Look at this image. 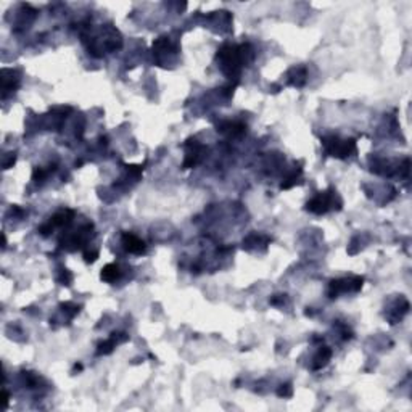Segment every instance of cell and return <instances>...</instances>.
Listing matches in <instances>:
<instances>
[{"instance_id":"6da1fadb","label":"cell","mask_w":412,"mask_h":412,"mask_svg":"<svg viewBox=\"0 0 412 412\" xmlns=\"http://www.w3.org/2000/svg\"><path fill=\"white\" fill-rule=\"evenodd\" d=\"M216 60L219 62L221 69L230 79H237L240 76V71L247 63L253 60V48L248 44L244 45H232L226 44L217 50Z\"/></svg>"},{"instance_id":"7a4b0ae2","label":"cell","mask_w":412,"mask_h":412,"mask_svg":"<svg viewBox=\"0 0 412 412\" xmlns=\"http://www.w3.org/2000/svg\"><path fill=\"white\" fill-rule=\"evenodd\" d=\"M342 198L338 197V193L335 189H329L325 192H319L316 197L308 201L306 210L314 213V214H325L330 210H340L342 208Z\"/></svg>"},{"instance_id":"3957f363","label":"cell","mask_w":412,"mask_h":412,"mask_svg":"<svg viewBox=\"0 0 412 412\" xmlns=\"http://www.w3.org/2000/svg\"><path fill=\"white\" fill-rule=\"evenodd\" d=\"M322 145L327 155L335 156V158H346L351 153L356 152V142L354 139H340V137H324Z\"/></svg>"},{"instance_id":"277c9868","label":"cell","mask_w":412,"mask_h":412,"mask_svg":"<svg viewBox=\"0 0 412 412\" xmlns=\"http://www.w3.org/2000/svg\"><path fill=\"white\" fill-rule=\"evenodd\" d=\"M362 282H364V278H362V277L336 278V280H332V282H330L329 296H330V298H336L340 293H346V292H359V290L362 288Z\"/></svg>"},{"instance_id":"5b68a950","label":"cell","mask_w":412,"mask_h":412,"mask_svg":"<svg viewBox=\"0 0 412 412\" xmlns=\"http://www.w3.org/2000/svg\"><path fill=\"white\" fill-rule=\"evenodd\" d=\"M184 148H185V160H184V164H182L184 169L195 167L203 160V155H204V150H206L204 145H201L197 139H189L184 143Z\"/></svg>"},{"instance_id":"8992f818","label":"cell","mask_w":412,"mask_h":412,"mask_svg":"<svg viewBox=\"0 0 412 412\" xmlns=\"http://www.w3.org/2000/svg\"><path fill=\"white\" fill-rule=\"evenodd\" d=\"M72 216H74V213H72L71 210H62V211H58L57 214H53V216L50 217V221H48L47 224H44V226L39 229V232H41L42 235H48L55 227H65V226H68V224L72 221Z\"/></svg>"},{"instance_id":"52a82bcc","label":"cell","mask_w":412,"mask_h":412,"mask_svg":"<svg viewBox=\"0 0 412 412\" xmlns=\"http://www.w3.org/2000/svg\"><path fill=\"white\" fill-rule=\"evenodd\" d=\"M123 247L127 253H132V254H143L145 253V244L143 240H140L137 235L134 234H123Z\"/></svg>"},{"instance_id":"ba28073f","label":"cell","mask_w":412,"mask_h":412,"mask_svg":"<svg viewBox=\"0 0 412 412\" xmlns=\"http://www.w3.org/2000/svg\"><path fill=\"white\" fill-rule=\"evenodd\" d=\"M121 275H123V271H121L119 264H116V263L106 264L105 268L102 269V274H100L102 280H105V282H108V284L116 282L118 278H121Z\"/></svg>"},{"instance_id":"9c48e42d","label":"cell","mask_w":412,"mask_h":412,"mask_svg":"<svg viewBox=\"0 0 412 412\" xmlns=\"http://www.w3.org/2000/svg\"><path fill=\"white\" fill-rule=\"evenodd\" d=\"M217 130L235 137V136H241L244 132H247V126L241 124V123H221L219 126H217Z\"/></svg>"},{"instance_id":"30bf717a","label":"cell","mask_w":412,"mask_h":412,"mask_svg":"<svg viewBox=\"0 0 412 412\" xmlns=\"http://www.w3.org/2000/svg\"><path fill=\"white\" fill-rule=\"evenodd\" d=\"M288 81L295 87H303L306 82V69L305 68H292L288 71Z\"/></svg>"},{"instance_id":"8fae6325","label":"cell","mask_w":412,"mask_h":412,"mask_svg":"<svg viewBox=\"0 0 412 412\" xmlns=\"http://www.w3.org/2000/svg\"><path fill=\"white\" fill-rule=\"evenodd\" d=\"M269 244V238L264 237V235H258V234H251L248 235L245 240H244V248L247 250H253L259 245H268Z\"/></svg>"},{"instance_id":"7c38bea8","label":"cell","mask_w":412,"mask_h":412,"mask_svg":"<svg viewBox=\"0 0 412 412\" xmlns=\"http://www.w3.org/2000/svg\"><path fill=\"white\" fill-rule=\"evenodd\" d=\"M332 358V349L330 348H327V346H324V348H321L319 349V353L316 354V358H314V366H312V369L314 370H317V369H321V367H324L327 362H329V359Z\"/></svg>"},{"instance_id":"4fadbf2b","label":"cell","mask_w":412,"mask_h":412,"mask_svg":"<svg viewBox=\"0 0 412 412\" xmlns=\"http://www.w3.org/2000/svg\"><path fill=\"white\" fill-rule=\"evenodd\" d=\"M277 395L280 396V398H282V396H284V398H290V396L293 395V388H292V385H290V383H287V385H282L280 388H278Z\"/></svg>"},{"instance_id":"5bb4252c","label":"cell","mask_w":412,"mask_h":412,"mask_svg":"<svg viewBox=\"0 0 412 412\" xmlns=\"http://www.w3.org/2000/svg\"><path fill=\"white\" fill-rule=\"evenodd\" d=\"M72 280V275L68 272V269H62V278H60V282H63V285H69Z\"/></svg>"},{"instance_id":"9a60e30c","label":"cell","mask_w":412,"mask_h":412,"mask_svg":"<svg viewBox=\"0 0 412 412\" xmlns=\"http://www.w3.org/2000/svg\"><path fill=\"white\" fill-rule=\"evenodd\" d=\"M99 256V251H86L84 253V258H86V263H93Z\"/></svg>"}]
</instances>
